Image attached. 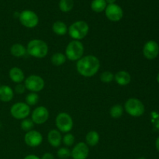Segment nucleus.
I'll use <instances>...</instances> for the list:
<instances>
[{"label":"nucleus","instance_id":"obj_1","mask_svg":"<svg viewBox=\"0 0 159 159\" xmlns=\"http://www.w3.org/2000/svg\"><path fill=\"white\" fill-rule=\"evenodd\" d=\"M100 68V61L94 55H86L79 59L76 64L77 71L84 77L94 76Z\"/></svg>","mask_w":159,"mask_h":159},{"label":"nucleus","instance_id":"obj_2","mask_svg":"<svg viewBox=\"0 0 159 159\" xmlns=\"http://www.w3.org/2000/svg\"><path fill=\"white\" fill-rule=\"evenodd\" d=\"M26 52L36 58H43L48 54V46L43 40L34 39L28 43Z\"/></svg>","mask_w":159,"mask_h":159},{"label":"nucleus","instance_id":"obj_3","mask_svg":"<svg viewBox=\"0 0 159 159\" xmlns=\"http://www.w3.org/2000/svg\"><path fill=\"white\" fill-rule=\"evenodd\" d=\"M89 30L88 23L85 21H76L73 23L68 29L70 37L75 40H80L85 38Z\"/></svg>","mask_w":159,"mask_h":159},{"label":"nucleus","instance_id":"obj_4","mask_svg":"<svg viewBox=\"0 0 159 159\" xmlns=\"http://www.w3.org/2000/svg\"><path fill=\"white\" fill-rule=\"evenodd\" d=\"M84 54V46L80 40H72L67 46L65 56L70 61H79Z\"/></svg>","mask_w":159,"mask_h":159},{"label":"nucleus","instance_id":"obj_5","mask_svg":"<svg viewBox=\"0 0 159 159\" xmlns=\"http://www.w3.org/2000/svg\"><path fill=\"white\" fill-rule=\"evenodd\" d=\"M124 109L129 115L134 117L142 116L144 113V104L136 98H130L127 99L124 104Z\"/></svg>","mask_w":159,"mask_h":159},{"label":"nucleus","instance_id":"obj_6","mask_svg":"<svg viewBox=\"0 0 159 159\" xmlns=\"http://www.w3.org/2000/svg\"><path fill=\"white\" fill-rule=\"evenodd\" d=\"M24 85L26 89L32 93H38L44 88V81L40 76L32 75L24 80Z\"/></svg>","mask_w":159,"mask_h":159},{"label":"nucleus","instance_id":"obj_7","mask_svg":"<svg viewBox=\"0 0 159 159\" xmlns=\"http://www.w3.org/2000/svg\"><path fill=\"white\" fill-rule=\"evenodd\" d=\"M19 19L23 26L27 28H34L38 25V16L31 10L22 11L19 16Z\"/></svg>","mask_w":159,"mask_h":159},{"label":"nucleus","instance_id":"obj_8","mask_svg":"<svg viewBox=\"0 0 159 159\" xmlns=\"http://www.w3.org/2000/svg\"><path fill=\"white\" fill-rule=\"evenodd\" d=\"M56 126L60 131L68 133L73 127V120L67 113H61L56 117Z\"/></svg>","mask_w":159,"mask_h":159},{"label":"nucleus","instance_id":"obj_9","mask_svg":"<svg viewBox=\"0 0 159 159\" xmlns=\"http://www.w3.org/2000/svg\"><path fill=\"white\" fill-rule=\"evenodd\" d=\"M10 113L15 119L24 120L30 113V107L24 102H16L11 107Z\"/></svg>","mask_w":159,"mask_h":159},{"label":"nucleus","instance_id":"obj_10","mask_svg":"<svg viewBox=\"0 0 159 159\" xmlns=\"http://www.w3.org/2000/svg\"><path fill=\"white\" fill-rule=\"evenodd\" d=\"M105 13L108 20L113 22L120 21L123 18L124 11L122 8L116 4H110L107 6L105 9Z\"/></svg>","mask_w":159,"mask_h":159},{"label":"nucleus","instance_id":"obj_11","mask_svg":"<svg viewBox=\"0 0 159 159\" xmlns=\"http://www.w3.org/2000/svg\"><path fill=\"white\" fill-rule=\"evenodd\" d=\"M32 120L36 124H43L49 118V111L44 107H38L33 111Z\"/></svg>","mask_w":159,"mask_h":159},{"label":"nucleus","instance_id":"obj_12","mask_svg":"<svg viewBox=\"0 0 159 159\" xmlns=\"http://www.w3.org/2000/svg\"><path fill=\"white\" fill-rule=\"evenodd\" d=\"M89 154V146L84 142H79L73 148L71 157L73 159H86Z\"/></svg>","mask_w":159,"mask_h":159},{"label":"nucleus","instance_id":"obj_13","mask_svg":"<svg viewBox=\"0 0 159 159\" xmlns=\"http://www.w3.org/2000/svg\"><path fill=\"white\" fill-rule=\"evenodd\" d=\"M24 141L25 143L30 147H38L43 141V137L40 132L32 130L29 132H26L24 136Z\"/></svg>","mask_w":159,"mask_h":159},{"label":"nucleus","instance_id":"obj_14","mask_svg":"<svg viewBox=\"0 0 159 159\" xmlns=\"http://www.w3.org/2000/svg\"><path fill=\"white\" fill-rule=\"evenodd\" d=\"M159 53V46L154 40H149L144 44L143 48V54L144 57L149 60L156 58Z\"/></svg>","mask_w":159,"mask_h":159},{"label":"nucleus","instance_id":"obj_15","mask_svg":"<svg viewBox=\"0 0 159 159\" xmlns=\"http://www.w3.org/2000/svg\"><path fill=\"white\" fill-rule=\"evenodd\" d=\"M48 140L49 144L54 148H58L61 143V134L60 131L57 130H50L48 134Z\"/></svg>","mask_w":159,"mask_h":159},{"label":"nucleus","instance_id":"obj_16","mask_svg":"<svg viewBox=\"0 0 159 159\" xmlns=\"http://www.w3.org/2000/svg\"><path fill=\"white\" fill-rule=\"evenodd\" d=\"M9 75L11 80L17 84L21 83L25 79L24 73H23V70L20 69L18 67H13V68H11L9 70Z\"/></svg>","mask_w":159,"mask_h":159},{"label":"nucleus","instance_id":"obj_17","mask_svg":"<svg viewBox=\"0 0 159 159\" xmlns=\"http://www.w3.org/2000/svg\"><path fill=\"white\" fill-rule=\"evenodd\" d=\"M14 96L13 90L9 85H0V100L8 102L12 99Z\"/></svg>","mask_w":159,"mask_h":159},{"label":"nucleus","instance_id":"obj_18","mask_svg":"<svg viewBox=\"0 0 159 159\" xmlns=\"http://www.w3.org/2000/svg\"><path fill=\"white\" fill-rule=\"evenodd\" d=\"M114 80L118 85L124 86L130 83L131 81V77L127 71H120L114 75Z\"/></svg>","mask_w":159,"mask_h":159},{"label":"nucleus","instance_id":"obj_19","mask_svg":"<svg viewBox=\"0 0 159 159\" xmlns=\"http://www.w3.org/2000/svg\"><path fill=\"white\" fill-rule=\"evenodd\" d=\"M10 52L16 57H23L26 54V48L20 43H14L10 48Z\"/></svg>","mask_w":159,"mask_h":159},{"label":"nucleus","instance_id":"obj_20","mask_svg":"<svg viewBox=\"0 0 159 159\" xmlns=\"http://www.w3.org/2000/svg\"><path fill=\"white\" fill-rule=\"evenodd\" d=\"M52 30L54 34L58 36H64L68 32V27L66 24L62 21H56L52 26Z\"/></svg>","mask_w":159,"mask_h":159},{"label":"nucleus","instance_id":"obj_21","mask_svg":"<svg viewBox=\"0 0 159 159\" xmlns=\"http://www.w3.org/2000/svg\"><path fill=\"white\" fill-rule=\"evenodd\" d=\"M85 141H86L87 145L94 147V146H96L99 143V134H98V132L95 131V130L89 131L87 134L86 137H85Z\"/></svg>","mask_w":159,"mask_h":159},{"label":"nucleus","instance_id":"obj_22","mask_svg":"<svg viewBox=\"0 0 159 159\" xmlns=\"http://www.w3.org/2000/svg\"><path fill=\"white\" fill-rule=\"evenodd\" d=\"M107 4L105 0H93L91 3V9L96 12H102L107 8Z\"/></svg>","mask_w":159,"mask_h":159},{"label":"nucleus","instance_id":"obj_23","mask_svg":"<svg viewBox=\"0 0 159 159\" xmlns=\"http://www.w3.org/2000/svg\"><path fill=\"white\" fill-rule=\"evenodd\" d=\"M66 56L62 53H55L51 57V63L55 66H61L66 61Z\"/></svg>","mask_w":159,"mask_h":159},{"label":"nucleus","instance_id":"obj_24","mask_svg":"<svg viewBox=\"0 0 159 159\" xmlns=\"http://www.w3.org/2000/svg\"><path fill=\"white\" fill-rule=\"evenodd\" d=\"M59 9L63 12H70L74 7L73 0H60L59 2Z\"/></svg>","mask_w":159,"mask_h":159},{"label":"nucleus","instance_id":"obj_25","mask_svg":"<svg viewBox=\"0 0 159 159\" xmlns=\"http://www.w3.org/2000/svg\"><path fill=\"white\" fill-rule=\"evenodd\" d=\"M124 113V109L123 107L120 104H116V105L113 106L110 110V116L114 119H118V118L121 117Z\"/></svg>","mask_w":159,"mask_h":159},{"label":"nucleus","instance_id":"obj_26","mask_svg":"<svg viewBox=\"0 0 159 159\" xmlns=\"http://www.w3.org/2000/svg\"><path fill=\"white\" fill-rule=\"evenodd\" d=\"M20 127H21V129L23 131L29 132L30 130H32V129L34 128V123L33 122L32 120L26 119H26L23 120V121L21 122V124H20Z\"/></svg>","mask_w":159,"mask_h":159},{"label":"nucleus","instance_id":"obj_27","mask_svg":"<svg viewBox=\"0 0 159 159\" xmlns=\"http://www.w3.org/2000/svg\"><path fill=\"white\" fill-rule=\"evenodd\" d=\"M39 96L36 93H31L26 96V102L28 106H34L38 102Z\"/></svg>","mask_w":159,"mask_h":159},{"label":"nucleus","instance_id":"obj_28","mask_svg":"<svg viewBox=\"0 0 159 159\" xmlns=\"http://www.w3.org/2000/svg\"><path fill=\"white\" fill-rule=\"evenodd\" d=\"M100 80L102 82H105V83L111 82L112 81L114 80V75L112 72H110V71H103L100 75Z\"/></svg>","mask_w":159,"mask_h":159},{"label":"nucleus","instance_id":"obj_29","mask_svg":"<svg viewBox=\"0 0 159 159\" xmlns=\"http://www.w3.org/2000/svg\"><path fill=\"white\" fill-rule=\"evenodd\" d=\"M57 155L60 159H68L71 157V151L67 148H61L57 151Z\"/></svg>","mask_w":159,"mask_h":159},{"label":"nucleus","instance_id":"obj_30","mask_svg":"<svg viewBox=\"0 0 159 159\" xmlns=\"http://www.w3.org/2000/svg\"><path fill=\"white\" fill-rule=\"evenodd\" d=\"M63 142L64 144H65V145L68 146V147L72 146L73 144L75 143V137L73 136V134H71L67 133L64 136Z\"/></svg>","mask_w":159,"mask_h":159},{"label":"nucleus","instance_id":"obj_31","mask_svg":"<svg viewBox=\"0 0 159 159\" xmlns=\"http://www.w3.org/2000/svg\"><path fill=\"white\" fill-rule=\"evenodd\" d=\"M25 90H26V87H25L24 85L21 83L17 84L16 86L15 87V92L17 94H23L25 92Z\"/></svg>","mask_w":159,"mask_h":159},{"label":"nucleus","instance_id":"obj_32","mask_svg":"<svg viewBox=\"0 0 159 159\" xmlns=\"http://www.w3.org/2000/svg\"><path fill=\"white\" fill-rule=\"evenodd\" d=\"M40 159H54V156L53 155V154L47 152V153H44L42 155Z\"/></svg>","mask_w":159,"mask_h":159},{"label":"nucleus","instance_id":"obj_33","mask_svg":"<svg viewBox=\"0 0 159 159\" xmlns=\"http://www.w3.org/2000/svg\"><path fill=\"white\" fill-rule=\"evenodd\" d=\"M23 159H40V158H39L38 156H37L35 155H29L25 157Z\"/></svg>","mask_w":159,"mask_h":159},{"label":"nucleus","instance_id":"obj_34","mask_svg":"<svg viewBox=\"0 0 159 159\" xmlns=\"http://www.w3.org/2000/svg\"><path fill=\"white\" fill-rule=\"evenodd\" d=\"M155 146H156V149L158 150V152H159V137L158 138V139L156 140V143H155Z\"/></svg>","mask_w":159,"mask_h":159},{"label":"nucleus","instance_id":"obj_35","mask_svg":"<svg viewBox=\"0 0 159 159\" xmlns=\"http://www.w3.org/2000/svg\"><path fill=\"white\" fill-rule=\"evenodd\" d=\"M106 2H107V3H108L109 5L110 4H114L115 2L116 1V0H105Z\"/></svg>","mask_w":159,"mask_h":159},{"label":"nucleus","instance_id":"obj_36","mask_svg":"<svg viewBox=\"0 0 159 159\" xmlns=\"http://www.w3.org/2000/svg\"><path fill=\"white\" fill-rule=\"evenodd\" d=\"M157 81H158V82L159 83V73H158V76H157Z\"/></svg>","mask_w":159,"mask_h":159},{"label":"nucleus","instance_id":"obj_37","mask_svg":"<svg viewBox=\"0 0 159 159\" xmlns=\"http://www.w3.org/2000/svg\"><path fill=\"white\" fill-rule=\"evenodd\" d=\"M138 159H146V158H144V157H141V158H138Z\"/></svg>","mask_w":159,"mask_h":159},{"label":"nucleus","instance_id":"obj_38","mask_svg":"<svg viewBox=\"0 0 159 159\" xmlns=\"http://www.w3.org/2000/svg\"><path fill=\"white\" fill-rule=\"evenodd\" d=\"M1 127H2V124H1V122H0V129H1Z\"/></svg>","mask_w":159,"mask_h":159}]
</instances>
